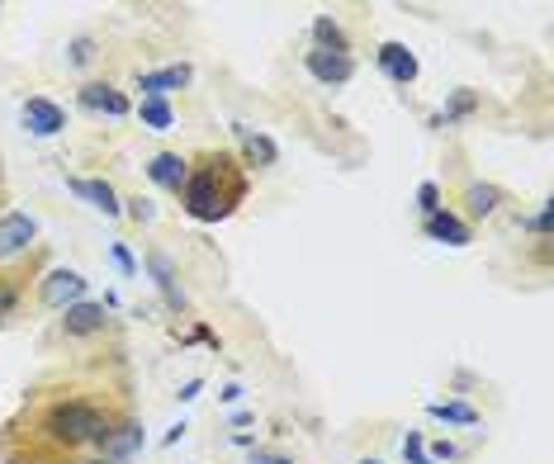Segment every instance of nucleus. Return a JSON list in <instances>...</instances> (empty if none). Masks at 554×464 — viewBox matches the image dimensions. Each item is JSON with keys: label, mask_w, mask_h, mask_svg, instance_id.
Wrapping results in <instances>:
<instances>
[{"label": "nucleus", "mask_w": 554, "mask_h": 464, "mask_svg": "<svg viewBox=\"0 0 554 464\" xmlns=\"http://www.w3.org/2000/svg\"><path fill=\"white\" fill-rule=\"evenodd\" d=\"M15 308H19V285L15 280H0V322L10 318Z\"/></svg>", "instance_id": "21"}, {"label": "nucleus", "mask_w": 554, "mask_h": 464, "mask_svg": "<svg viewBox=\"0 0 554 464\" xmlns=\"http://www.w3.org/2000/svg\"><path fill=\"white\" fill-rule=\"evenodd\" d=\"M62 332L67 337H95V332H105V304H90V299L72 304L62 313Z\"/></svg>", "instance_id": "8"}, {"label": "nucleus", "mask_w": 554, "mask_h": 464, "mask_svg": "<svg viewBox=\"0 0 554 464\" xmlns=\"http://www.w3.org/2000/svg\"><path fill=\"white\" fill-rule=\"evenodd\" d=\"M242 199H247V176L228 152H204L199 166L180 185V204L195 223H223Z\"/></svg>", "instance_id": "1"}, {"label": "nucleus", "mask_w": 554, "mask_h": 464, "mask_svg": "<svg viewBox=\"0 0 554 464\" xmlns=\"http://www.w3.org/2000/svg\"><path fill=\"white\" fill-rule=\"evenodd\" d=\"M313 38H318V53H351V43H346V34H341L337 19H313Z\"/></svg>", "instance_id": "16"}, {"label": "nucleus", "mask_w": 554, "mask_h": 464, "mask_svg": "<svg viewBox=\"0 0 554 464\" xmlns=\"http://www.w3.org/2000/svg\"><path fill=\"white\" fill-rule=\"evenodd\" d=\"M81 105L95 109V114H109V119H124L128 109H133L124 90H114L109 81H90V86H81Z\"/></svg>", "instance_id": "6"}, {"label": "nucleus", "mask_w": 554, "mask_h": 464, "mask_svg": "<svg viewBox=\"0 0 554 464\" xmlns=\"http://www.w3.org/2000/svg\"><path fill=\"white\" fill-rule=\"evenodd\" d=\"M147 176L157 180L161 190L180 195V185H185V176H190V161L180 157V152H157V157L147 161Z\"/></svg>", "instance_id": "9"}, {"label": "nucleus", "mask_w": 554, "mask_h": 464, "mask_svg": "<svg viewBox=\"0 0 554 464\" xmlns=\"http://www.w3.org/2000/svg\"><path fill=\"white\" fill-rule=\"evenodd\" d=\"M521 228H531V232H545V228H550V204H540L536 214L521 218Z\"/></svg>", "instance_id": "25"}, {"label": "nucleus", "mask_w": 554, "mask_h": 464, "mask_svg": "<svg viewBox=\"0 0 554 464\" xmlns=\"http://www.w3.org/2000/svg\"><path fill=\"white\" fill-rule=\"evenodd\" d=\"M427 412L436 422H450V427H474V422H479V412L469 408V403H431Z\"/></svg>", "instance_id": "19"}, {"label": "nucleus", "mask_w": 554, "mask_h": 464, "mask_svg": "<svg viewBox=\"0 0 554 464\" xmlns=\"http://www.w3.org/2000/svg\"><path fill=\"white\" fill-rule=\"evenodd\" d=\"M465 204H469V214H474V218H488L502 204V190H498V185H469Z\"/></svg>", "instance_id": "18"}, {"label": "nucleus", "mask_w": 554, "mask_h": 464, "mask_svg": "<svg viewBox=\"0 0 554 464\" xmlns=\"http://www.w3.org/2000/svg\"><path fill=\"white\" fill-rule=\"evenodd\" d=\"M251 464H294V460H285V455H261V450H256V455H251Z\"/></svg>", "instance_id": "28"}, {"label": "nucleus", "mask_w": 554, "mask_h": 464, "mask_svg": "<svg viewBox=\"0 0 554 464\" xmlns=\"http://www.w3.org/2000/svg\"><path fill=\"white\" fill-rule=\"evenodd\" d=\"M38 299H43V308L67 313L72 304L86 299V275H81V270H48L43 285H38Z\"/></svg>", "instance_id": "3"}, {"label": "nucleus", "mask_w": 554, "mask_h": 464, "mask_svg": "<svg viewBox=\"0 0 554 464\" xmlns=\"http://www.w3.org/2000/svg\"><path fill=\"white\" fill-rule=\"evenodd\" d=\"M190 67L185 62H176V67H161V72H138V90H147L152 100H161V95H171V90L190 86Z\"/></svg>", "instance_id": "10"}, {"label": "nucleus", "mask_w": 554, "mask_h": 464, "mask_svg": "<svg viewBox=\"0 0 554 464\" xmlns=\"http://www.w3.org/2000/svg\"><path fill=\"white\" fill-rule=\"evenodd\" d=\"M72 190H76V195H86L90 204H95V209H100L105 218H119V209H124L109 180H72Z\"/></svg>", "instance_id": "14"}, {"label": "nucleus", "mask_w": 554, "mask_h": 464, "mask_svg": "<svg viewBox=\"0 0 554 464\" xmlns=\"http://www.w3.org/2000/svg\"><path fill=\"white\" fill-rule=\"evenodd\" d=\"M38 237V223L34 214H0V261H15V256H24V251L34 247Z\"/></svg>", "instance_id": "4"}, {"label": "nucleus", "mask_w": 554, "mask_h": 464, "mask_svg": "<svg viewBox=\"0 0 554 464\" xmlns=\"http://www.w3.org/2000/svg\"><path fill=\"white\" fill-rule=\"evenodd\" d=\"M24 128H29L34 138H57V133L67 128V114H62V105H53L48 95H29V100H24Z\"/></svg>", "instance_id": "5"}, {"label": "nucleus", "mask_w": 554, "mask_h": 464, "mask_svg": "<svg viewBox=\"0 0 554 464\" xmlns=\"http://www.w3.org/2000/svg\"><path fill=\"white\" fill-rule=\"evenodd\" d=\"M237 138H242V152H247L251 166H275V157H280V147L270 143L266 133H251V128L237 124Z\"/></svg>", "instance_id": "15"}, {"label": "nucleus", "mask_w": 554, "mask_h": 464, "mask_svg": "<svg viewBox=\"0 0 554 464\" xmlns=\"http://www.w3.org/2000/svg\"><path fill=\"white\" fill-rule=\"evenodd\" d=\"M90 57H95V43H90V38H76V43H72V62H76V67H86Z\"/></svg>", "instance_id": "26"}, {"label": "nucleus", "mask_w": 554, "mask_h": 464, "mask_svg": "<svg viewBox=\"0 0 554 464\" xmlns=\"http://www.w3.org/2000/svg\"><path fill=\"white\" fill-rule=\"evenodd\" d=\"M379 67H384V76L398 81V86L417 81V72H422V67H417V57H412L403 43H384V48H379Z\"/></svg>", "instance_id": "11"}, {"label": "nucleus", "mask_w": 554, "mask_h": 464, "mask_svg": "<svg viewBox=\"0 0 554 464\" xmlns=\"http://www.w3.org/2000/svg\"><path fill=\"white\" fill-rule=\"evenodd\" d=\"M417 199H422V214H436V209H441V190H436V185H422V190H417Z\"/></svg>", "instance_id": "24"}, {"label": "nucleus", "mask_w": 554, "mask_h": 464, "mask_svg": "<svg viewBox=\"0 0 554 464\" xmlns=\"http://www.w3.org/2000/svg\"><path fill=\"white\" fill-rule=\"evenodd\" d=\"M469 109H474V95H469V90H460V95L446 105V114H441V119L450 124V119H460V114H469Z\"/></svg>", "instance_id": "23"}, {"label": "nucleus", "mask_w": 554, "mask_h": 464, "mask_svg": "<svg viewBox=\"0 0 554 464\" xmlns=\"http://www.w3.org/2000/svg\"><path fill=\"white\" fill-rule=\"evenodd\" d=\"M114 261H119V270H124V275H133V256H128V247H114Z\"/></svg>", "instance_id": "27"}, {"label": "nucleus", "mask_w": 554, "mask_h": 464, "mask_svg": "<svg viewBox=\"0 0 554 464\" xmlns=\"http://www.w3.org/2000/svg\"><path fill=\"white\" fill-rule=\"evenodd\" d=\"M427 237L431 242H446V247H469V223H460L446 209H436V214H427Z\"/></svg>", "instance_id": "13"}, {"label": "nucleus", "mask_w": 554, "mask_h": 464, "mask_svg": "<svg viewBox=\"0 0 554 464\" xmlns=\"http://www.w3.org/2000/svg\"><path fill=\"white\" fill-rule=\"evenodd\" d=\"M138 114H143V124L147 128H171V105H166V100H143V109H138Z\"/></svg>", "instance_id": "20"}, {"label": "nucleus", "mask_w": 554, "mask_h": 464, "mask_svg": "<svg viewBox=\"0 0 554 464\" xmlns=\"http://www.w3.org/2000/svg\"><path fill=\"white\" fill-rule=\"evenodd\" d=\"M360 464H379V460H360Z\"/></svg>", "instance_id": "29"}, {"label": "nucleus", "mask_w": 554, "mask_h": 464, "mask_svg": "<svg viewBox=\"0 0 554 464\" xmlns=\"http://www.w3.org/2000/svg\"><path fill=\"white\" fill-rule=\"evenodd\" d=\"M114 427V412L95 398H53L48 408L38 412L34 422V436L48 441L53 450H86V446H100Z\"/></svg>", "instance_id": "2"}, {"label": "nucleus", "mask_w": 554, "mask_h": 464, "mask_svg": "<svg viewBox=\"0 0 554 464\" xmlns=\"http://www.w3.org/2000/svg\"><path fill=\"white\" fill-rule=\"evenodd\" d=\"M308 72H313V81H322V86H346V81L356 76V62L346 53H308Z\"/></svg>", "instance_id": "7"}, {"label": "nucleus", "mask_w": 554, "mask_h": 464, "mask_svg": "<svg viewBox=\"0 0 554 464\" xmlns=\"http://www.w3.org/2000/svg\"><path fill=\"white\" fill-rule=\"evenodd\" d=\"M138 446H143V427H138V422H114V427H109V436L100 441V450H105V464L109 460H128V455H133Z\"/></svg>", "instance_id": "12"}, {"label": "nucleus", "mask_w": 554, "mask_h": 464, "mask_svg": "<svg viewBox=\"0 0 554 464\" xmlns=\"http://www.w3.org/2000/svg\"><path fill=\"white\" fill-rule=\"evenodd\" d=\"M152 275H157L161 294H166V304H171V308H185V294H180V285H176V270H171V261H166L161 251H152Z\"/></svg>", "instance_id": "17"}, {"label": "nucleus", "mask_w": 554, "mask_h": 464, "mask_svg": "<svg viewBox=\"0 0 554 464\" xmlns=\"http://www.w3.org/2000/svg\"><path fill=\"white\" fill-rule=\"evenodd\" d=\"M403 455H408V464H431V455H427V446H422V436H417V431H408Z\"/></svg>", "instance_id": "22"}]
</instances>
